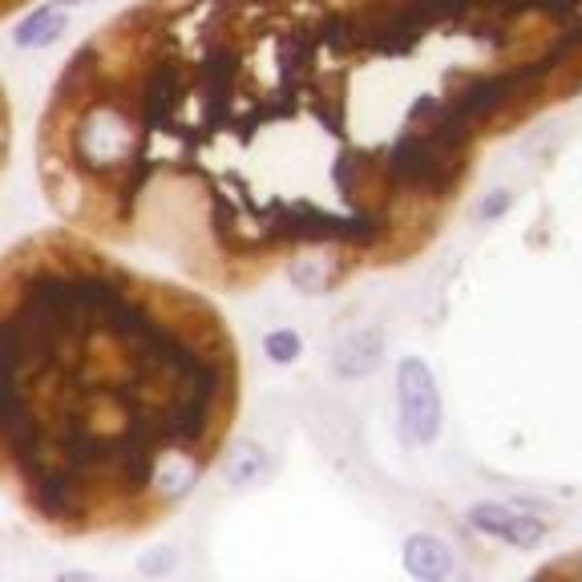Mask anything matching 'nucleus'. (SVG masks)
Masks as SVG:
<instances>
[{
  "mask_svg": "<svg viewBox=\"0 0 582 582\" xmlns=\"http://www.w3.org/2000/svg\"><path fill=\"white\" fill-rule=\"evenodd\" d=\"M25 4H29V0H0V21H9L13 13H21Z\"/></svg>",
  "mask_w": 582,
  "mask_h": 582,
  "instance_id": "13",
  "label": "nucleus"
},
{
  "mask_svg": "<svg viewBox=\"0 0 582 582\" xmlns=\"http://www.w3.org/2000/svg\"><path fill=\"white\" fill-rule=\"evenodd\" d=\"M405 570L429 582L449 579L454 574V554H449V546L437 534H412L405 542Z\"/></svg>",
  "mask_w": 582,
  "mask_h": 582,
  "instance_id": "5",
  "label": "nucleus"
},
{
  "mask_svg": "<svg viewBox=\"0 0 582 582\" xmlns=\"http://www.w3.org/2000/svg\"><path fill=\"white\" fill-rule=\"evenodd\" d=\"M9 150H13V101H9V89L0 82V174L9 166Z\"/></svg>",
  "mask_w": 582,
  "mask_h": 582,
  "instance_id": "11",
  "label": "nucleus"
},
{
  "mask_svg": "<svg viewBox=\"0 0 582 582\" xmlns=\"http://www.w3.org/2000/svg\"><path fill=\"white\" fill-rule=\"evenodd\" d=\"M397 397H400V429H405V441L409 445H429L441 433V397L425 360H417V356L400 360Z\"/></svg>",
  "mask_w": 582,
  "mask_h": 582,
  "instance_id": "3",
  "label": "nucleus"
},
{
  "mask_svg": "<svg viewBox=\"0 0 582 582\" xmlns=\"http://www.w3.org/2000/svg\"><path fill=\"white\" fill-rule=\"evenodd\" d=\"M70 29V16L61 4H41V9H33L21 25H16L13 41L21 49H49V45H58Z\"/></svg>",
  "mask_w": 582,
  "mask_h": 582,
  "instance_id": "6",
  "label": "nucleus"
},
{
  "mask_svg": "<svg viewBox=\"0 0 582 582\" xmlns=\"http://www.w3.org/2000/svg\"><path fill=\"white\" fill-rule=\"evenodd\" d=\"M513 0H143L73 49L37 117L61 223L186 280L308 292L417 239L482 134L441 58L510 53Z\"/></svg>",
  "mask_w": 582,
  "mask_h": 582,
  "instance_id": "1",
  "label": "nucleus"
},
{
  "mask_svg": "<svg viewBox=\"0 0 582 582\" xmlns=\"http://www.w3.org/2000/svg\"><path fill=\"white\" fill-rule=\"evenodd\" d=\"M235 397V344L199 292L70 223L0 256V494L37 530H158L219 457Z\"/></svg>",
  "mask_w": 582,
  "mask_h": 582,
  "instance_id": "2",
  "label": "nucleus"
},
{
  "mask_svg": "<svg viewBox=\"0 0 582 582\" xmlns=\"http://www.w3.org/2000/svg\"><path fill=\"white\" fill-rule=\"evenodd\" d=\"M61 9H73V4H89V0H58Z\"/></svg>",
  "mask_w": 582,
  "mask_h": 582,
  "instance_id": "14",
  "label": "nucleus"
},
{
  "mask_svg": "<svg viewBox=\"0 0 582 582\" xmlns=\"http://www.w3.org/2000/svg\"><path fill=\"white\" fill-rule=\"evenodd\" d=\"M579 49H582V9L562 21V33L554 37V45H546V58L558 65V61H567L570 53H579Z\"/></svg>",
  "mask_w": 582,
  "mask_h": 582,
  "instance_id": "8",
  "label": "nucleus"
},
{
  "mask_svg": "<svg viewBox=\"0 0 582 582\" xmlns=\"http://www.w3.org/2000/svg\"><path fill=\"white\" fill-rule=\"evenodd\" d=\"M299 336L292 332V327H280V332H271L268 340H263V352L271 356V364H292V360H299Z\"/></svg>",
  "mask_w": 582,
  "mask_h": 582,
  "instance_id": "9",
  "label": "nucleus"
},
{
  "mask_svg": "<svg viewBox=\"0 0 582 582\" xmlns=\"http://www.w3.org/2000/svg\"><path fill=\"white\" fill-rule=\"evenodd\" d=\"M506 211H510V190H494L490 202H482L485 219H497V214H506Z\"/></svg>",
  "mask_w": 582,
  "mask_h": 582,
  "instance_id": "12",
  "label": "nucleus"
},
{
  "mask_svg": "<svg viewBox=\"0 0 582 582\" xmlns=\"http://www.w3.org/2000/svg\"><path fill=\"white\" fill-rule=\"evenodd\" d=\"M469 525L482 530V534H494V538L510 542L518 550H530L546 538V522L542 518H530V513H518L510 506H497V501H478L469 510Z\"/></svg>",
  "mask_w": 582,
  "mask_h": 582,
  "instance_id": "4",
  "label": "nucleus"
},
{
  "mask_svg": "<svg viewBox=\"0 0 582 582\" xmlns=\"http://www.w3.org/2000/svg\"><path fill=\"white\" fill-rule=\"evenodd\" d=\"M522 4V16H550V21H567L570 13H579L582 0H518Z\"/></svg>",
  "mask_w": 582,
  "mask_h": 582,
  "instance_id": "10",
  "label": "nucleus"
},
{
  "mask_svg": "<svg viewBox=\"0 0 582 582\" xmlns=\"http://www.w3.org/2000/svg\"><path fill=\"white\" fill-rule=\"evenodd\" d=\"M376 360H381V332H356L336 348L332 364L340 376H364V372L376 369Z\"/></svg>",
  "mask_w": 582,
  "mask_h": 582,
  "instance_id": "7",
  "label": "nucleus"
}]
</instances>
